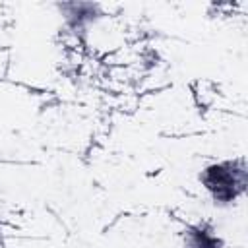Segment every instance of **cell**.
<instances>
[{
  "label": "cell",
  "instance_id": "1",
  "mask_svg": "<svg viewBox=\"0 0 248 248\" xmlns=\"http://www.w3.org/2000/svg\"><path fill=\"white\" fill-rule=\"evenodd\" d=\"M202 184L211 194L215 203L234 202L248 184V170L244 161H225L209 165L200 174Z\"/></svg>",
  "mask_w": 248,
  "mask_h": 248
},
{
  "label": "cell",
  "instance_id": "3",
  "mask_svg": "<svg viewBox=\"0 0 248 248\" xmlns=\"http://www.w3.org/2000/svg\"><path fill=\"white\" fill-rule=\"evenodd\" d=\"M221 240L205 229H192L186 232V248H219Z\"/></svg>",
  "mask_w": 248,
  "mask_h": 248
},
{
  "label": "cell",
  "instance_id": "2",
  "mask_svg": "<svg viewBox=\"0 0 248 248\" xmlns=\"http://www.w3.org/2000/svg\"><path fill=\"white\" fill-rule=\"evenodd\" d=\"M62 10L66 12V17L72 27H81L83 21H93L97 16L95 4H64Z\"/></svg>",
  "mask_w": 248,
  "mask_h": 248
}]
</instances>
